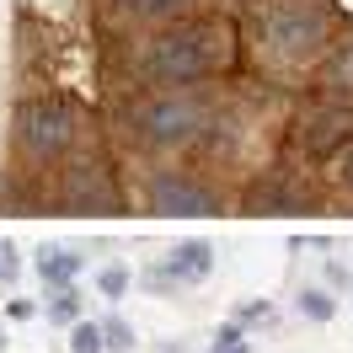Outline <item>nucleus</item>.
<instances>
[{
    "label": "nucleus",
    "mask_w": 353,
    "mask_h": 353,
    "mask_svg": "<svg viewBox=\"0 0 353 353\" xmlns=\"http://www.w3.org/2000/svg\"><path fill=\"white\" fill-rule=\"evenodd\" d=\"M236 65V22L230 17H182L145 32L129 48L134 91H193Z\"/></svg>",
    "instance_id": "nucleus-1"
},
{
    "label": "nucleus",
    "mask_w": 353,
    "mask_h": 353,
    "mask_svg": "<svg viewBox=\"0 0 353 353\" xmlns=\"http://www.w3.org/2000/svg\"><path fill=\"white\" fill-rule=\"evenodd\" d=\"M343 38L337 0H257L252 6V48L273 75H316V65Z\"/></svg>",
    "instance_id": "nucleus-2"
},
{
    "label": "nucleus",
    "mask_w": 353,
    "mask_h": 353,
    "mask_svg": "<svg viewBox=\"0 0 353 353\" xmlns=\"http://www.w3.org/2000/svg\"><path fill=\"white\" fill-rule=\"evenodd\" d=\"M220 97L209 86L193 91H129L118 97L112 108V123L118 134L129 139L134 150L145 155H176V150H193L203 145L209 134L220 129Z\"/></svg>",
    "instance_id": "nucleus-3"
},
{
    "label": "nucleus",
    "mask_w": 353,
    "mask_h": 353,
    "mask_svg": "<svg viewBox=\"0 0 353 353\" xmlns=\"http://www.w3.org/2000/svg\"><path fill=\"white\" fill-rule=\"evenodd\" d=\"M81 129H86V108L75 97H59V91H43V97H22L17 112H11V145L27 166H59L75 155L81 145Z\"/></svg>",
    "instance_id": "nucleus-4"
},
{
    "label": "nucleus",
    "mask_w": 353,
    "mask_h": 353,
    "mask_svg": "<svg viewBox=\"0 0 353 353\" xmlns=\"http://www.w3.org/2000/svg\"><path fill=\"white\" fill-rule=\"evenodd\" d=\"M54 214H123V182H118V166L108 155L75 150L70 161H59V176H54Z\"/></svg>",
    "instance_id": "nucleus-5"
},
{
    "label": "nucleus",
    "mask_w": 353,
    "mask_h": 353,
    "mask_svg": "<svg viewBox=\"0 0 353 353\" xmlns=\"http://www.w3.org/2000/svg\"><path fill=\"white\" fill-rule=\"evenodd\" d=\"M284 139H289V150H294V155H305V161H321V166H327L337 150H348V145H353V102L316 91L305 108H294Z\"/></svg>",
    "instance_id": "nucleus-6"
},
{
    "label": "nucleus",
    "mask_w": 353,
    "mask_h": 353,
    "mask_svg": "<svg viewBox=\"0 0 353 353\" xmlns=\"http://www.w3.org/2000/svg\"><path fill=\"white\" fill-rule=\"evenodd\" d=\"M225 199L214 182H203L199 172L188 166H155L145 176V214H161V220H199V214H220Z\"/></svg>",
    "instance_id": "nucleus-7"
},
{
    "label": "nucleus",
    "mask_w": 353,
    "mask_h": 353,
    "mask_svg": "<svg viewBox=\"0 0 353 353\" xmlns=\"http://www.w3.org/2000/svg\"><path fill=\"white\" fill-rule=\"evenodd\" d=\"M300 209H310V193L284 166L268 172L263 182H252V193H246V214H300Z\"/></svg>",
    "instance_id": "nucleus-8"
},
{
    "label": "nucleus",
    "mask_w": 353,
    "mask_h": 353,
    "mask_svg": "<svg viewBox=\"0 0 353 353\" xmlns=\"http://www.w3.org/2000/svg\"><path fill=\"white\" fill-rule=\"evenodd\" d=\"M209 268H214V246L203 241V236H193V241H176L166 257H161V268L150 273L155 289H172V284H203L209 279Z\"/></svg>",
    "instance_id": "nucleus-9"
},
{
    "label": "nucleus",
    "mask_w": 353,
    "mask_h": 353,
    "mask_svg": "<svg viewBox=\"0 0 353 353\" xmlns=\"http://www.w3.org/2000/svg\"><path fill=\"white\" fill-rule=\"evenodd\" d=\"M108 11L134 27H166V22L193 17V0H108Z\"/></svg>",
    "instance_id": "nucleus-10"
},
{
    "label": "nucleus",
    "mask_w": 353,
    "mask_h": 353,
    "mask_svg": "<svg viewBox=\"0 0 353 353\" xmlns=\"http://www.w3.org/2000/svg\"><path fill=\"white\" fill-rule=\"evenodd\" d=\"M316 91L353 102V32H343V38L332 43V54L316 65Z\"/></svg>",
    "instance_id": "nucleus-11"
},
{
    "label": "nucleus",
    "mask_w": 353,
    "mask_h": 353,
    "mask_svg": "<svg viewBox=\"0 0 353 353\" xmlns=\"http://www.w3.org/2000/svg\"><path fill=\"white\" fill-rule=\"evenodd\" d=\"M32 268H38V279H43L48 289H65V284H75V273L86 268V252H81V246H43Z\"/></svg>",
    "instance_id": "nucleus-12"
},
{
    "label": "nucleus",
    "mask_w": 353,
    "mask_h": 353,
    "mask_svg": "<svg viewBox=\"0 0 353 353\" xmlns=\"http://www.w3.org/2000/svg\"><path fill=\"white\" fill-rule=\"evenodd\" d=\"M294 310H300L305 321H316V327H327L332 316H337V294L321 289V284H305L300 294H294Z\"/></svg>",
    "instance_id": "nucleus-13"
},
{
    "label": "nucleus",
    "mask_w": 353,
    "mask_h": 353,
    "mask_svg": "<svg viewBox=\"0 0 353 353\" xmlns=\"http://www.w3.org/2000/svg\"><path fill=\"white\" fill-rule=\"evenodd\" d=\"M54 300H48V321L54 327H75L81 321V289L75 284H65V289H48Z\"/></svg>",
    "instance_id": "nucleus-14"
},
{
    "label": "nucleus",
    "mask_w": 353,
    "mask_h": 353,
    "mask_svg": "<svg viewBox=\"0 0 353 353\" xmlns=\"http://www.w3.org/2000/svg\"><path fill=\"white\" fill-rule=\"evenodd\" d=\"M70 353H112L108 327H102V321H75V327H70Z\"/></svg>",
    "instance_id": "nucleus-15"
},
{
    "label": "nucleus",
    "mask_w": 353,
    "mask_h": 353,
    "mask_svg": "<svg viewBox=\"0 0 353 353\" xmlns=\"http://www.w3.org/2000/svg\"><path fill=\"white\" fill-rule=\"evenodd\" d=\"M97 289H102V294H108V300H123V294H129L134 289V273L123 263H108L102 268V273H97Z\"/></svg>",
    "instance_id": "nucleus-16"
},
{
    "label": "nucleus",
    "mask_w": 353,
    "mask_h": 353,
    "mask_svg": "<svg viewBox=\"0 0 353 353\" xmlns=\"http://www.w3.org/2000/svg\"><path fill=\"white\" fill-rule=\"evenodd\" d=\"M209 353H252V348H246V327H241V321H225V327L214 332Z\"/></svg>",
    "instance_id": "nucleus-17"
},
{
    "label": "nucleus",
    "mask_w": 353,
    "mask_h": 353,
    "mask_svg": "<svg viewBox=\"0 0 353 353\" xmlns=\"http://www.w3.org/2000/svg\"><path fill=\"white\" fill-rule=\"evenodd\" d=\"M102 327H108V348L112 353H134V327L123 321V316H108Z\"/></svg>",
    "instance_id": "nucleus-18"
},
{
    "label": "nucleus",
    "mask_w": 353,
    "mask_h": 353,
    "mask_svg": "<svg viewBox=\"0 0 353 353\" xmlns=\"http://www.w3.org/2000/svg\"><path fill=\"white\" fill-rule=\"evenodd\" d=\"M327 166H332V182H337L343 193H353V145H348V150H337Z\"/></svg>",
    "instance_id": "nucleus-19"
},
{
    "label": "nucleus",
    "mask_w": 353,
    "mask_h": 353,
    "mask_svg": "<svg viewBox=\"0 0 353 353\" xmlns=\"http://www.w3.org/2000/svg\"><path fill=\"white\" fill-rule=\"evenodd\" d=\"M236 321H241V327H257V321H273V300H246L241 310H236Z\"/></svg>",
    "instance_id": "nucleus-20"
},
{
    "label": "nucleus",
    "mask_w": 353,
    "mask_h": 353,
    "mask_svg": "<svg viewBox=\"0 0 353 353\" xmlns=\"http://www.w3.org/2000/svg\"><path fill=\"white\" fill-rule=\"evenodd\" d=\"M6 316H11V321H27V316H32V300H11V305H6Z\"/></svg>",
    "instance_id": "nucleus-21"
},
{
    "label": "nucleus",
    "mask_w": 353,
    "mask_h": 353,
    "mask_svg": "<svg viewBox=\"0 0 353 353\" xmlns=\"http://www.w3.org/2000/svg\"><path fill=\"white\" fill-rule=\"evenodd\" d=\"M220 6H230V11H252L257 0H220Z\"/></svg>",
    "instance_id": "nucleus-22"
},
{
    "label": "nucleus",
    "mask_w": 353,
    "mask_h": 353,
    "mask_svg": "<svg viewBox=\"0 0 353 353\" xmlns=\"http://www.w3.org/2000/svg\"><path fill=\"white\" fill-rule=\"evenodd\" d=\"M161 353H182V343H176V348H172V343H166V348H161Z\"/></svg>",
    "instance_id": "nucleus-23"
},
{
    "label": "nucleus",
    "mask_w": 353,
    "mask_h": 353,
    "mask_svg": "<svg viewBox=\"0 0 353 353\" xmlns=\"http://www.w3.org/2000/svg\"><path fill=\"white\" fill-rule=\"evenodd\" d=\"M0 263H6V246H0Z\"/></svg>",
    "instance_id": "nucleus-24"
},
{
    "label": "nucleus",
    "mask_w": 353,
    "mask_h": 353,
    "mask_svg": "<svg viewBox=\"0 0 353 353\" xmlns=\"http://www.w3.org/2000/svg\"><path fill=\"white\" fill-rule=\"evenodd\" d=\"M0 348H6V337H0Z\"/></svg>",
    "instance_id": "nucleus-25"
},
{
    "label": "nucleus",
    "mask_w": 353,
    "mask_h": 353,
    "mask_svg": "<svg viewBox=\"0 0 353 353\" xmlns=\"http://www.w3.org/2000/svg\"><path fill=\"white\" fill-rule=\"evenodd\" d=\"M348 294H353V289H348Z\"/></svg>",
    "instance_id": "nucleus-26"
}]
</instances>
